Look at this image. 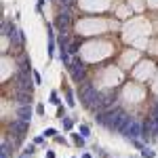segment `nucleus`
I'll list each match as a JSON object with an SVG mask.
<instances>
[{
    "instance_id": "nucleus-1",
    "label": "nucleus",
    "mask_w": 158,
    "mask_h": 158,
    "mask_svg": "<svg viewBox=\"0 0 158 158\" xmlns=\"http://www.w3.org/2000/svg\"><path fill=\"white\" fill-rule=\"evenodd\" d=\"M122 116H124V110L118 108V106H114V108L106 110V112L95 114V122H97L99 127H103V129H108V131H112V133H114Z\"/></svg>"
},
{
    "instance_id": "nucleus-2",
    "label": "nucleus",
    "mask_w": 158,
    "mask_h": 158,
    "mask_svg": "<svg viewBox=\"0 0 158 158\" xmlns=\"http://www.w3.org/2000/svg\"><path fill=\"white\" fill-rule=\"evenodd\" d=\"M99 97H101V91H97V86L91 80H82L78 85V101H80V106L85 110H89Z\"/></svg>"
},
{
    "instance_id": "nucleus-3",
    "label": "nucleus",
    "mask_w": 158,
    "mask_h": 158,
    "mask_svg": "<svg viewBox=\"0 0 158 158\" xmlns=\"http://www.w3.org/2000/svg\"><path fill=\"white\" fill-rule=\"evenodd\" d=\"M72 9H68V6H57V15H55V21H53V25L61 32H70V27H72Z\"/></svg>"
},
{
    "instance_id": "nucleus-4",
    "label": "nucleus",
    "mask_w": 158,
    "mask_h": 158,
    "mask_svg": "<svg viewBox=\"0 0 158 158\" xmlns=\"http://www.w3.org/2000/svg\"><path fill=\"white\" fill-rule=\"evenodd\" d=\"M68 72H70V78H72L74 82L80 85L82 80H86V63L82 59H78V57H74L70 68H68Z\"/></svg>"
},
{
    "instance_id": "nucleus-5",
    "label": "nucleus",
    "mask_w": 158,
    "mask_h": 158,
    "mask_svg": "<svg viewBox=\"0 0 158 158\" xmlns=\"http://www.w3.org/2000/svg\"><path fill=\"white\" fill-rule=\"evenodd\" d=\"M141 129H143V120H137V118H133V122H131V127L127 129V133L122 135L124 139H141Z\"/></svg>"
},
{
    "instance_id": "nucleus-6",
    "label": "nucleus",
    "mask_w": 158,
    "mask_h": 158,
    "mask_svg": "<svg viewBox=\"0 0 158 158\" xmlns=\"http://www.w3.org/2000/svg\"><path fill=\"white\" fill-rule=\"evenodd\" d=\"M9 131H11L13 135H23V137H25V133L30 131V122L19 120V118L15 116V118H13V120L9 122Z\"/></svg>"
},
{
    "instance_id": "nucleus-7",
    "label": "nucleus",
    "mask_w": 158,
    "mask_h": 158,
    "mask_svg": "<svg viewBox=\"0 0 158 158\" xmlns=\"http://www.w3.org/2000/svg\"><path fill=\"white\" fill-rule=\"evenodd\" d=\"M13 101H15V106H30V103H34V93H30V91H13Z\"/></svg>"
},
{
    "instance_id": "nucleus-8",
    "label": "nucleus",
    "mask_w": 158,
    "mask_h": 158,
    "mask_svg": "<svg viewBox=\"0 0 158 158\" xmlns=\"http://www.w3.org/2000/svg\"><path fill=\"white\" fill-rule=\"evenodd\" d=\"M116 95H118L116 89H110V91H106V93H101V108H103V112L116 106Z\"/></svg>"
},
{
    "instance_id": "nucleus-9",
    "label": "nucleus",
    "mask_w": 158,
    "mask_h": 158,
    "mask_svg": "<svg viewBox=\"0 0 158 158\" xmlns=\"http://www.w3.org/2000/svg\"><path fill=\"white\" fill-rule=\"evenodd\" d=\"M34 112H36V110L32 108V103H30V106H15V116H17L19 120L30 122L32 116H34Z\"/></svg>"
},
{
    "instance_id": "nucleus-10",
    "label": "nucleus",
    "mask_w": 158,
    "mask_h": 158,
    "mask_svg": "<svg viewBox=\"0 0 158 158\" xmlns=\"http://www.w3.org/2000/svg\"><path fill=\"white\" fill-rule=\"evenodd\" d=\"M17 72H32V61L27 57V53H23L19 61H17Z\"/></svg>"
},
{
    "instance_id": "nucleus-11",
    "label": "nucleus",
    "mask_w": 158,
    "mask_h": 158,
    "mask_svg": "<svg viewBox=\"0 0 158 158\" xmlns=\"http://www.w3.org/2000/svg\"><path fill=\"white\" fill-rule=\"evenodd\" d=\"M131 122H133V118H131V116H129V114L124 112V116L120 118V122H118V127H116V131H114V133H120V135H124V133H127V129L131 127Z\"/></svg>"
},
{
    "instance_id": "nucleus-12",
    "label": "nucleus",
    "mask_w": 158,
    "mask_h": 158,
    "mask_svg": "<svg viewBox=\"0 0 158 158\" xmlns=\"http://www.w3.org/2000/svg\"><path fill=\"white\" fill-rule=\"evenodd\" d=\"M15 32H17L15 23H13V21H9V19L4 17V19H2V38H11Z\"/></svg>"
},
{
    "instance_id": "nucleus-13",
    "label": "nucleus",
    "mask_w": 158,
    "mask_h": 158,
    "mask_svg": "<svg viewBox=\"0 0 158 158\" xmlns=\"http://www.w3.org/2000/svg\"><path fill=\"white\" fill-rule=\"evenodd\" d=\"M36 152V143L32 141L30 146H25L23 150H21V154H19V158H32V154Z\"/></svg>"
},
{
    "instance_id": "nucleus-14",
    "label": "nucleus",
    "mask_w": 158,
    "mask_h": 158,
    "mask_svg": "<svg viewBox=\"0 0 158 158\" xmlns=\"http://www.w3.org/2000/svg\"><path fill=\"white\" fill-rule=\"evenodd\" d=\"M65 103H68V108H76V95L72 89H65Z\"/></svg>"
},
{
    "instance_id": "nucleus-15",
    "label": "nucleus",
    "mask_w": 158,
    "mask_h": 158,
    "mask_svg": "<svg viewBox=\"0 0 158 158\" xmlns=\"http://www.w3.org/2000/svg\"><path fill=\"white\" fill-rule=\"evenodd\" d=\"M57 57H59V61L63 63V68L68 70V68H70V63H72V59H70V53H68V51H59V55H57Z\"/></svg>"
},
{
    "instance_id": "nucleus-16",
    "label": "nucleus",
    "mask_w": 158,
    "mask_h": 158,
    "mask_svg": "<svg viewBox=\"0 0 158 158\" xmlns=\"http://www.w3.org/2000/svg\"><path fill=\"white\" fill-rule=\"evenodd\" d=\"M70 135H72V141H74V143H76L78 148H85V143H86V137H82L80 133H78V135H76V133H70Z\"/></svg>"
},
{
    "instance_id": "nucleus-17",
    "label": "nucleus",
    "mask_w": 158,
    "mask_h": 158,
    "mask_svg": "<svg viewBox=\"0 0 158 158\" xmlns=\"http://www.w3.org/2000/svg\"><path fill=\"white\" fill-rule=\"evenodd\" d=\"M61 124H63V131H72V129H74V118L63 116V118H61Z\"/></svg>"
},
{
    "instance_id": "nucleus-18",
    "label": "nucleus",
    "mask_w": 158,
    "mask_h": 158,
    "mask_svg": "<svg viewBox=\"0 0 158 158\" xmlns=\"http://www.w3.org/2000/svg\"><path fill=\"white\" fill-rule=\"evenodd\" d=\"M78 133L89 139V137H91V127H89V124H80V127H78Z\"/></svg>"
},
{
    "instance_id": "nucleus-19",
    "label": "nucleus",
    "mask_w": 158,
    "mask_h": 158,
    "mask_svg": "<svg viewBox=\"0 0 158 158\" xmlns=\"http://www.w3.org/2000/svg\"><path fill=\"white\" fill-rule=\"evenodd\" d=\"M78 49H80V42H78V40H72V44H70V49H68V53L76 57V55H78Z\"/></svg>"
},
{
    "instance_id": "nucleus-20",
    "label": "nucleus",
    "mask_w": 158,
    "mask_h": 158,
    "mask_svg": "<svg viewBox=\"0 0 158 158\" xmlns=\"http://www.w3.org/2000/svg\"><path fill=\"white\" fill-rule=\"evenodd\" d=\"M49 101L53 103V106H61V101H59V93H57V91H51Z\"/></svg>"
},
{
    "instance_id": "nucleus-21",
    "label": "nucleus",
    "mask_w": 158,
    "mask_h": 158,
    "mask_svg": "<svg viewBox=\"0 0 158 158\" xmlns=\"http://www.w3.org/2000/svg\"><path fill=\"white\" fill-rule=\"evenodd\" d=\"M141 156L143 158H156V152H154V150H152V148H143V150H141Z\"/></svg>"
},
{
    "instance_id": "nucleus-22",
    "label": "nucleus",
    "mask_w": 158,
    "mask_h": 158,
    "mask_svg": "<svg viewBox=\"0 0 158 158\" xmlns=\"http://www.w3.org/2000/svg\"><path fill=\"white\" fill-rule=\"evenodd\" d=\"M55 49H57V40H49V51H47V53H49L51 59L55 57Z\"/></svg>"
},
{
    "instance_id": "nucleus-23",
    "label": "nucleus",
    "mask_w": 158,
    "mask_h": 158,
    "mask_svg": "<svg viewBox=\"0 0 158 158\" xmlns=\"http://www.w3.org/2000/svg\"><path fill=\"white\" fill-rule=\"evenodd\" d=\"M131 146H133V148H137V150H143V148H146L148 143L143 141V139H131Z\"/></svg>"
},
{
    "instance_id": "nucleus-24",
    "label": "nucleus",
    "mask_w": 158,
    "mask_h": 158,
    "mask_svg": "<svg viewBox=\"0 0 158 158\" xmlns=\"http://www.w3.org/2000/svg\"><path fill=\"white\" fill-rule=\"evenodd\" d=\"M42 135L49 139V137H57V129H53V127H49V129H44L42 131Z\"/></svg>"
},
{
    "instance_id": "nucleus-25",
    "label": "nucleus",
    "mask_w": 158,
    "mask_h": 158,
    "mask_svg": "<svg viewBox=\"0 0 158 158\" xmlns=\"http://www.w3.org/2000/svg\"><path fill=\"white\" fill-rule=\"evenodd\" d=\"M32 76H34V82H36V86H38V85H42V76H40L38 72H32Z\"/></svg>"
},
{
    "instance_id": "nucleus-26",
    "label": "nucleus",
    "mask_w": 158,
    "mask_h": 158,
    "mask_svg": "<svg viewBox=\"0 0 158 158\" xmlns=\"http://www.w3.org/2000/svg\"><path fill=\"white\" fill-rule=\"evenodd\" d=\"M36 114H38V116H44V106H42V103H38V106H36Z\"/></svg>"
},
{
    "instance_id": "nucleus-27",
    "label": "nucleus",
    "mask_w": 158,
    "mask_h": 158,
    "mask_svg": "<svg viewBox=\"0 0 158 158\" xmlns=\"http://www.w3.org/2000/svg\"><path fill=\"white\" fill-rule=\"evenodd\" d=\"M63 116H65V108L57 106V118H63Z\"/></svg>"
},
{
    "instance_id": "nucleus-28",
    "label": "nucleus",
    "mask_w": 158,
    "mask_h": 158,
    "mask_svg": "<svg viewBox=\"0 0 158 158\" xmlns=\"http://www.w3.org/2000/svg\"><path fill=\"white\" fill-rule=\"evenodd\" d=\"M42 141H44V135H38V137H34V143H36V146H40Z\"/></svg>"
},
{
    "instance_id": "nucleus-29",
    "label": "nucleus",
    "mask_w": 158,
    "mask_h": 158,
    "mask_svg": "<svg viewBox=\"0 0 158 158\" xmlns=\"http://www.w3.org/2000/svg\"><path fill=\"white\" fill-rule=\"evenodd\" d=\"M55 141H57V143H63V146L68 143V141H65V137H55Z\"/></svg>"
},
{
    "instance_id": "nucleus-30",
    "label": "nucleus",
    "mask_w": 158,
    "mask_h": 158,
    "mask_svg": "<svg viewBox=\"0 0 158 158\" xmlns=\"http://www.w3.org/2000/svg\"><path fill=\"white\" fill-rule=\"evenodd\" d=\"M11 156V152H6V150H2V152H0V158H9Z\"/></svg>"
},
{
    "instance_id": "nucleus-31",
    "label": "nucleus",
    "mask_w": 158,
    "mask_h": 158,
    "mask_svg": "<svg viewBox=\"0 0 158 158\" xmlns=\"http://www.w3.org/2000/svg\"><path fill=\"white\" fill-rule=\"evenodd\" d=\"M44 158H55V152H53V150H47V156Z\"/></svg>"
},
{
    "instance_id": "nucleus-32",
    "label": "nucleus",
    "mask_w": 158,
    "mask_h": 158,
    "mask_svg": "<svg viewBox=\"0 0 158 158\" xmlns=\"http://www.w3.org/2000/svg\"><path fill=\"white\" fill-rule=\"evenodd\" d=\"M82 158H93V156H91V154H82Z\"/></svg>"
}]
</instances>
